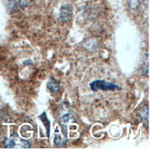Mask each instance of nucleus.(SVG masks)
Segmentation results:
<instances>
[{
    "label": "nucleus",
    "mask_w": 150,
    "mask_h": 149,
    "mask_svg": "<svg viewBox=\"0 0 150 149\" xmlns=\"http://www.w3.org/2000/svg\"><path fill=\"white\" fill-rule=\"evenodd\" d=\"M90 88L94 92H97L99 90L102 91H114V90H120L119 85L115 84L111 82H108L105 80H96L90 83Z\"/></svg>",
    "instance_id": "nucleus-1"
},
{
    "label": "nucleus",
    "mask_w": 150,
    "mask_h": 149,
    "mask_svg": "<svg viewBox=\"0 0 150 149\" xmlns=\"http://www.w3.org/2000/svg\"><path fill=\"white\" fill-rule=\"evenodd\" d=\"M3 144L6 148H16L17 146H21V148H30L31 143L26 140H21L16 135L10 137L8 139H5Z\"/></svg>",
    "instance_id": "nucleus-2"
},
{
    "label": "nucleus",
    "mask_w": 150,
    "mask_h": 149,
    "mask_svg": "<svg viewBox=\"0 0 150 149\" xmlns=\"http://www.w3.org/2000/svg\"><path fill=\"white\" fill-rule=\"evenodd\" d=\"M72 17V8L70 5L62 6L59 10V20L61 22H67L69 21Z\"/></svg>",
    "instance_id": "nucleus-3"
},
{
    "label": "nucleus",
    "mask_w": 150,
    "mask_h": 149,
    "mask_svg": "<svg viewBox=\"0 0 150 149\" xmlns=\"http://www.w3.org/2000/svg\"><path fill=\"white\" fill-rule=\"evenodd\" d=\"M73 117L71 114L70 113H67L65 114V115H63L60 119H59V124L61 126V128H62V131H63V133H64L66 135L67 133V126L68 124L70 123V122H72L73 121Z\"/></svg>",
    "instance_id": "nucleus-4"
},
{
    "label": "nucleus",
    "mask_w": 150,
    "mask_h": 149,
    "mask_svg": "<svg viewBox=\"0 0 150 149\" xmlns=\"http://www.w3.org/2000/svg\"><path fill=\"white\" fill-rule=\"evenodd\" d=\"M47 87H48V89L51 93L54 94V93H57V92L59 90V83L57 80H55L53 77H51L49 79L48 83H47Z\"/></svg>",
    "instance_id": "nucleus-5"
},
{
    "label": "nucleus",
    "mask_w": 150,
    "mask_h": 149,
    "mask_svg": "<svg viewBox=\"0 0 150 149\" xmlns=\"http://www.w3.org/2000/svg\"><path fill=\"white\" fill-rule=\"evenodd\" d=\"M67 142V137L65 134L60 135V134H56L55 136V145L57 147H62L66 144Z\"/></svg>",
    "instance_id": "nucleus-6"
},
{
    "label": "nucleus",
    "mask_w": 150,
    "mask_h": 149,
    "mask_svg": "<svg viewBox=\"0 0 150 149\" xmlns=\"http://www.w3.org/2000/svg\"><path fill=\"white\" fill-rule=\"evenodd\" d=\"M40 118V119L42 120L43 121V123L45 124V129H47V135H49V130H50V121H49V119H47V113L45 112H44L41 116L39 117Z\"/></svg>",
    "instance_id": "nucleus-7"
},
{
    "label": "nucleus",
    "mask_w": 150,
    "mask_h": 149,
    "mask_svg": "<svg viewBox=\"0 0 150 149\" xmlns=\"http://www.w3.org/2000/svg\"><path fill=\"white\" fill-rule=\"evenodd\" d=\"M128 5L131 9H136L139 8L140 0H128Z\"/></svg>",
    "instance_id": "nucleus-8"
},
{
    "label": "nucleus",
    "mask_w": 150,
    "mask_h": 149,
    "mask_svg": "<svg viewBox=\"0 0 150 149\" xmlns=\"http://www.w3.org/2000/svg\"><path fill=\"white\" fill-rule=\"evenodd\" d=\"M139 116L141 117V119L144 120V122H146V121L148 122V109L146 108V107L144 108V109L140 110L139 111Z\"/></svg>",
    "instance_id": "nucleus-9"
},
{
    "label": "nucleus",
    "mask_w": 150,
    "mask_h": 149,
    "mask_svg": "<svg viewBox=\"0 0 150 149\" xmlns=\"http://www.w3.org/2000/svg\"><path fill=\"white\" fill-rule=\"evenodd\" d=\"M18 1L20 3V6L22 8H26L30 5V0H18Z\"/></svg>",
    "instance_id": "nucleus-10"
},
{
    "label": "nucleus",
    "mask_w": 150,
    "mask_h": 149,
    "mask_svg": "<svg viewBox=\"0 0 150 149\" xmlns=\"http://www.w3.org/2000/svg\"><path fill=\"white\" fill-rule=\"evenodd\" d=\"M142 1H143V4L145 6H146V7L149 6V0H142Z\"/></svg>",
    "instance_id": "nucleus-11"
},
{
    "label": "nucleus",
    "mask_w": 150,
    "mask_h": 149,
    "mask_svg": "<svg viewBox=\"0 0 150 149\" xmlns=\"http://www.w3.org/2000/svg\"><path fill=\"white\" fill-rule=\"evenodd\" d=\"M23 64L24 65H32L33 64V61L32 60H28V61H25Z\"/></svg>",
    "instance_id": "nucleus-12"
}]
</instances>
